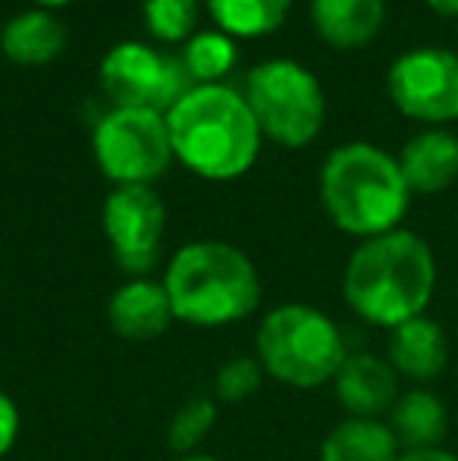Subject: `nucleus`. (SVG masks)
Masks as SVG:
<instances>
[{"instance_id": "nucleus-1", "label": "nucleus", "mask_w": 458, "mask_h": 461, "mask_svg": "<svg viewBox=\"0 0 458 461\" xmlns=\"http://www.w3.org/2000/svg\"><path fill=\"white\" fill-rule=\"evenodd\" d=\"M436 289V258L421 236L392 230L364 239L346 264L348 308L373 327H399L421 317Z\"/></svg>"}, {"instance_id": "nucleus-2", "label": "nucleus", "mask_w": 458, "mask_h": 461, "mask_svg": "<svg viewBox=\"0 0 458 461\" xmlns=\"http://www.w3.org/2000/svg\"><path fill=\"white\" fill-rule=\"evenodd\" d=\"M173 158L214 183L238 179L261 151V129L245 95L227 86L192 88L166 113Z\"/></svg>"}, {"instance_id": "nucleus-3", "label": "nucleus", "mask_w": 458, "mask_h": 461, "mask_svg": "<svg viewBox=\"0 0 458 461\" xmlns=\"http://www.w3.org/2000/svg\"><path fill=\"white\" fill-rule=\"evenodd\" d=\"M320 201L348 236L373 239L399 230L411 201L399 160L367 141L343 145L320 170Z\"/></svg>"}, {"instance_id": "nucleus-4", "label": "nucleus", "mask_w": 458, "mask_h": 461, "mask_svg": "<svg viewBox=\"0 0 458 461\" xmlns=\"http://www.w3.org/2000/svg\"><path fill=\"white\" fill-rule=\"evenodd\" d=\"M173 317L192 327L245 321L261 302V279L245 251L227 242H192L173 255L164 276Z\"/></svg>"}, {"instance_id": "nucleus-5", "label": "nucleus", "mask_w": 458, "mask_h": 461, "mask_svg": "<svg viewBox=\"0 0 458 461\" xmlns=\"http://www.w3.org/2000/svg\"><path fill=\"white\" fill-rule=\"evenodd\" d=\"M346 358L343 330L311 304H280L257 327V361L264 374L286 386H324Z\"/></svg>"}, {"instance_id": "nucleus-6", "label": "nucleus", "mask_w": 458, "mask_h": 461, "mask_svg": "<svg viewBox=\"0 0 458 461\" xmlns=\"http://www.w3.org/2000/svg\"><path fill=\"white\" fill-rule=\"evenodd\" d=\"M261 135L283 148H305L324 129V88L295 60H267L248 73L245 88Z\"/></svg>"}, {"instance_id": "nucleus-7", "label": "nucleus", "mask_w": 458, "mask_h": 461, "mask_svg": "<svg viewBox=\"0 0 458 461\" xmlns=\"http://www.w3.org/2000/svg\"><path fill=\"white\" fill-rule=\"evenodd\" d=\"M94 158L116 185H151L173 160L166 113L113 107L94 129Z\"/></svg>"}, {"instance_id": "nucleus-8", "label": "nucleus", "mask_w": 458, "mask_h": 461, "mask_svg": "<svg viewBox=\"0 0 458 461\" xmlns=\"http://www.w3.org/2000/svg\"><path fill=\"white\" fill-rule=\"evenodd\" d=\"M101 86L116 107H148L170 113L198 82L183 57L157 54L141 41H122L101 63Z\"/></svg>"}, {"instance_id": "nucleus-9", "label": "nucleus", "mask_w": 458, "mask_h": 461, "mask_svg": "<svg viewBox=\"0 0 458 461\" xmlns=\"http://www.w3.org/2000/svg\"><path fill=\"white\" fill-rule=\"evenodd\" d=\"M390 97L411 120L440 122L458 120V54L443 48H418L402 54L386 79Z\"/></svg>"}, {"instance_id": "nucleus-10", "label": "nucleus", "mask_w": 458, "mask_h": 461, "mask_svg": "<svg viewBox=\"0 0 458 461\" xmlns=\"http://www.w3.org/2000/svg\"><path fill=\"white\" fill-rule=\"evenodd\" d=\"M166 207L151 185H116L104 201V232L113 261L129 276H145L157 264Z\"/></svg>"}, {"instance_id": "nucleus-11", "label": "nucleus", "mask_w": 458, "mask_h": 461, "mask_svg": "<svg viewBox=\"0 0 458 461\" xmlns=\"http://www.w3.org/2000/svg\"><path fill=\"white\" fill-rule=\"evenodd\" d=\"M339 405L348 418H383L392 411L399 393V374L386 358L371 352H355L333 376Z\"/></svg>"}, {"instance_id": "nucleus-12", "label": "nucleus", "mask_w": 458, "mask_h": 461, "mask_svg": "<svg viewBox=\"0 0 458 461\" xmlns=\"http://www.w3.org/2000/svg\"><path fill=\"white\" fill-rule=\"evenodd\" d=\"M107 321L120 339L148 342L166 333V327L176 317H173V304L164 283L135 276L113 292L111 304H107Z\"/></svg>"}, {"instance_id": "nucleus-13", "label": "nucleus", "mask_w": 458, "mask_h": 461, "mask_svg": "<svg viewBox=\"0 0 458 461\" xmlns=\"http://www.w3.org/2000/svg\"><path fill=\"white\" fill-rule=\"evenodd\" d=\"M386 361L392 365L399 376L427 383L446 370L449 361V342L446 333L436 321L427 314L411 317L390 330V346H386Z\"/></svg>"}, {"instance_id": "nucleus-14", "label": "nucleus", "mask_w": 458, "mask_h": 461, "mask_svg": "<svg viewBox=\"0 0 458 461\" xmlns=\"http://www.w3.org/2000/svg\"><path fill=\"white\" fill-rule=\"evenodd\" d=\"M399 170L411 192H443L458 179V139L446 129H427V132L415 135L402 148Z\"/></svg>"}, {"instance_id": "nucleus-15", "label": "nucleus", "mask_w": 458, "mask_h": 461, "mask_svg": "<svg viewBox=\"0 0 458 461\" xmlns=\"http://www.w3.org/2000/svg\"><path fill=\"white\" fill-rule=\"evenodd\" d=\"M311 19L318 35L333 48H364L383 29L386 4L383 0H311Z\"/></svg>"}, {"instance_id": "nucleus-16", "label": "nucleus", "mask_w": 458, "mask_h": 461, "mask_svg": "<svg viewBox=\"0 0 458 461\" xmlns=\"http://www.w3.org/2000/svg\"><path fill=\"white\" fill-rule=\"evenodd\" d=\"M67 48V25L50 10L16 13L0 32V50L19 67H41L60 57Z\"/></svg>"}, {"instance_id": "nucleus-17", "label": "nucleus", "mask_w": 458, "mask_h": 461, "mask_svg": "<svg viewBox=\"0 0 458 461\" xmlns=\"http://www.w3.org/2000/svg\"><path fill=\"white\" fill-rule=\"evenodd\" d=\"M386 424L396 433L402 452L436 449L443 443V437H446L449 414L436 393H430V389H411V393H402L396 399Z\"/></svg>"}, {"instance_id": "nucleus-18", "label": "nucleus", "mask_w": 458, "mask_h": 461, "mask_svg": "<svg viewBox=\"0 0 458 461\" xmlns=\"http://www.w3.org/2000/svg\"><path fill=\"white\" fill-rule=\"evenodd\" d=\"M402 446L380 418H346L327 433L320 461H399Z\"/></svg>"}, {"instance_id": "nucleus-19", "label": "nucleus", "mask_w": 458, "mask_h": 461, "mask_svg": "<svg viewBox=\"0 0 458 461\" xmlns=\"http://www.w3.org/2000/svg\"><path fill=\"white\" fill-rule=\"evenodd\" d=\"M292 0H208L214 23L232 38H261L276 32L289 16Z\"/></svg>"}, {"instance_id": "nucleus-20", "label": "nucleus", "mask_w": 458, "mask_h": 461, "mask_svg": "<svg viewBox=\"0 0 458 461\" xmlns=\"http://www.w3.org/2000/svg\"><path fill=\"white\" fill-rule=\"evenodd\" d=\"M236 44L227 32H195L185 41L183 60L198 86H220V79L236 67Z\"/></svg>"}, {"instance_id": "nucleus-21", "label": "nucleus", "mask_w": 458, "mask_h": 461, "mask_svg": "<svg viewBox=\"0 0 458 461\" xmlns=\"http://www.w3.org/2000/svg\"><path fill=\"white\" fill-rule=\"evenodd\" d=\"M145 25L157 41H189L198 25V0H145Z\"/></svg>"}, {"instance_id": "nucleus-22", "label": "nucleus", "mask_w": 458, "mask_h": 461, "mask_svg": "<svg viewBox=\"0 0 458 461\" xmlns=\"http://www.w3.org/2000/svg\"><path fill=\"white\" fill-rule=\"evenodd\" d=\"M217 424V402L214 399H192L176 411V418L170 420L166 430V446L179 456H192V449H198L204 437L211 433V427Z\"/></svg>"}, {"instance_id": "nucleus-23", "label": "nucleus", "mask_w": 458, "mask_h": 461, "mask_svg": "<svg viewBox=\"0 0 458 461\" xmlns=\"http://www.w3.org/2000/svg\"><path fill=\"white\" fill-rule=\"evenodd\" d=\"M264 376H267V374H264L257 355H255V358H248V355H242V358H232L220 370H217L214 395L220 402H242V399H248V395H255L257 389H261Z\"/></svg>"}, {"instance_id": "nucleus-24", "label": "nucleus", "mask_w": 458, "mask_h": 461, "mask_svg": "<svg viewBox=\"0 0 458 461\" xmlns=\"http://www.w3.org/2000/svg\"><path fill=\"white\" fill-rule=\"evenodd\" d=\"M19 430H22V418H19L16 402L10 399V393L0 389V458L16 446Z\"/></svg>"}, {"instance_id": "nucleus-25", "label": "nucleus", "mask_w": 458, "mask_h": 461, "mask_svg": "<svg viewBox=\"0 0 458 461\" xmlns=\"http://www.w3.org/2000/svg\"><path fill=\"white\" fill-rule=\"evenodd\" d=\"M399 461H458L455 452L443 449V446H436V449H415V452H402Z\"/></svg>"}, {"instance_id": "nucleus-26", "label": "nucleus", "mask_w": 458, "mask_h": 461, "mask_svg": "<svg viewBox=\"0 0 458 461\" xmlns=\"http://www.w3.org/2000/svg\"><path fill=\"white\" fill-rule=\"evenodd\" d=\"M427 4L443 16H458V0H427Z\"/></svg>"}, {"instance_id": "nucleus-27", "label": "nucleus", "mask_w": 458, "mask_h": 461, "mask_svg": "<svg viewBox=\"0 0 458 461\" xmlns=\"http://www.w3.org/2000/svg\"><path fill=\"white\" fill-rule=\"evenodd\" d=\"M41 10H54V6H67V4H73V0H35Z\"/></svg>"}, {"instance_id": "nucleus-28", "label": "nucleus", "mask_w": 458, "mask_h": 461, "mask_svg": "<svg viewBox=\"0 0 458 461\" xmlns=\"http://www.w3.org/2000/svg\"><path fill=\"white\" fill-rule=\"evenodd\" d=\"M179 461H217V458H211V456H185V458H179Z\"/></svg>"}]
</instances>
